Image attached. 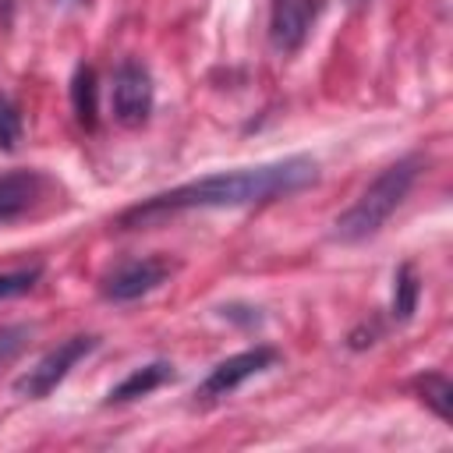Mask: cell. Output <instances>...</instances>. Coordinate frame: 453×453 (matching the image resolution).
Listing matches in <instances>:
<instances>
[{"mask_svg": "<svg viewBox=\"0 0 453 453\" xmlns=\"http://www.w3.org/2000/svg\"><path fill=\"white\" fill-rule=\"evenodd\" d=\"M319 166L308 156H290L262 166H244V170H223L209 173L202 180L180 184L173 191H163L120 216V226H145L152 219H163L180 209H223V205H251V202H269L280 195H294L308 184H315Z\"/></svg>", "mask_w": 453, "mask_h": 453, "instance_id": "obj_1", "label": "cell"}, {"mask_svg": "<svg viewBox=\"0 0 453 453\" xmlns=\"http://www.w3.org/2000/svg\"><path fill=\"white\" fill-rule=\"evenodd\" d=\"M418 170H421V159L418 156H407V159H396L393 166H386L361 191V198L336 219V237L347 241V244H357V241L379 234L382 223L403 205L411 184L418 180Z\"/></svg>", "mask_w": 453, "mask_h": 453, "instance_id": "obj_2", "label": "cell"}, {"mask_svg": "<svg viewBox=\"0 0 453 453\" xmlns=\"http://www.w3.org/2000/svg\"><path fill=\"white\" fill-rule=\"evenodd\" d=\"M92 347H96V336H71V340H64V343L53 347L35 368H28V372L14 382V389H18L21 396H28V400H39V396L53 393V389L67 379V372H71Z\"/></svg>", "mask_w": 453, "mask_h": 453, "instance_id": "obj_3", "label": "cell"}, {"mask_svg": "<svg viewBox=\"0 0 453 453\" xmlns=\"http://www.w3.org/2000/svg\"><path fill=\"white\" fill-rule=\"evenodd\" d=\"M152 113V74L138 60H124L113 71V117L124 127H142Z\"/></svg>", "mask_w": 453, "mask_h": 453, "instance_id": "obj_4", "label": "cell"}, {"mask_svg": "<svg viewBox=\"0 0 453 453\" xmlns=\"http://www.w3.org/2000/svg\"><path fill=\"white\" fill-rule=\"evenodd\" d=\"M319 11H322V0H276L273 4V18H269L273 46L280 53H294L308 39Z\"/></svg>", "mask_w": 453, "mask_h": 453, "instance_id": "obj_5", "label": "cell"}, {"mask_svg": "<svg viewBox=\"0 0 453 453\" xmlns=\"http://www.w3.org/2000/svg\"><path fill=\"white\" fill-rule=\"evenodd\" d=\"M166 276H170V262H163V258L127 262V265H117L103 280V297H110V301H134V297L156 290Z\"/></svg>", "mask_w": 453, "mask_h": 453, "instance_id": "obj_6", "label": "cell"}, {"mask_svg": "<svg viewBox=\"0 0 453 453\" xmlns=\"http://www.w3.org/2000/svg\"><path fill=\"white\" fill-rule=\"evenodd\" d=\"M276 361V350L273 347H255V350H244V354H234V357H226V361H219L212 372H209V379L202 382V396H226L230 389H237L244 379H251V375H258V372H265L269 365Z\"/></svg>", "mask_w": 453, "mask_h": 453, "instance_id": "obj_7", "label": "cell"}, {"mask_svg": "<svg viewBox=\"0 0 453 453\" xmlns=\"http://www.w3.org/2000/svg\"><path fill=\"white\" fill-rule=\"evenodd\" d=\"M42 195V177L32 170H14L0 173V223H11L25 216Z\"/></svg>", "mask_w": 453, "mask_h": 453, "instance_id": "obj_8", "label": "cell"}, {"mask_svg": "<svg viewBox=\"0 0 453 453\" xmlns=\"http://www.w3.org/2000/svg\"><path fill=\"white\" fill-rule=\"evenodd\" d=\"M166 379H173V365L152 361V365H145V368H134L120 386H113L106 400H110V403H127V400H134V396H145V393L159 389Z\"/></svg>", "mask_w": 453, "mask_h": 453, "instance_id": "obj_9", "label": "cell"}, {"mask_svg": "<svg viewBox=\"0 0 453 453\" xmlns=\"http://www.w3.org/2000/svg\"><path fill=\"white\" fill-rule=\"evenodd\" d=\"M71 106H74V117L81 127H96V71L88 64H81L71 78Z\"/></svg>", "mask_w": 453, "mask_h": 453, "instance_id": "obj_10", "label": "cell"}, {"mask_svg": "<svg viewBox=\"0 0 453 453\" xmlns=\"http://www.w3.org/2000/svg\"><path fill=\"white\" fill-rule=\"evenodd\" d=\"M418 294H421V280H418L414 265L403 262V265L396 269V276H393V319H396V322H407V319L414 315Z\"/></svg>", "mask_w": 453, "mask_h": 453, "instance_id": "obj_11", "label": "cell"}, {"mask_svg": "<svg viewBox=\"0 0 453 453\" xmlns=\"http://www.w3.org/2000/svg\"><path fill=\"white\" fill-rule=\"evenodd\" d=\"M418 393H421V400H425L442 421L453 418V382H449L446 375L428 372L425 379H418Z\"/></svg>", "mask_w": 453, "mask_h": 453, "instance_id": "obj_12", "label": "cell"}, {"mask_svg": "<svg viewBox=\"0 0 453 453\" xmlns=\"http://www.w3.org/2000/svg\"><path fill=\"white\" fill-rule=\"evenodd\" d=\"M18 142H21V113L11 99L0 96V149L11 152Z\"/></svg>", "mask_w": 453, "mask_h": 453, "instance_id": "obj_13", "label": "cell"}, {"mask_svg": "<svg viewBox=\"0 0 453 453\" xmlns=\"http://www.w3.org/2000/svg\"><path fill=\"white\" fill-rule=\"evenodd\" d=\"M35 280H39V265H32V269H18V273H0V301L32 290Z\"/></svg>", "mask_w": 453, "mask_h": 453, "instance_id": "obj_14", "label": "cell"}, {"mask_svg": "<svg viewBox=\"0 0 453 453\" xmlns=\"http://www.w3.org/2000/svg\"><path fill=\"white\" fill-rule=\"evenodd\" d=\"M28 343V329L25 326H0V368L11 365Z\"/></svg>", "mask_w": 453, "mask_h": 453, "instance_id": "obj_15", "label": "cell"}, {"mask_svg": "<svg viewBox=\"0 0 453 453\" xmlns=\"http://www.w3.org/2000/svg\"><path fill=\"white\" fill-rule=\"evenodd\" d=\"M14 21V0H0V28H11Z\"/></svg>", "mask_w": 453, "mask_h": 453, "instance_id": "obj_16", "label": "cell"}, {"mask_svg": "<svg viewBox=\"0 0 453 453\" xmlns=\"http://www.w3.org/2000/svg\"><path fill=\"white\" fill-rule=\"evenodd\" d=\"M347 4H354V7H357V4H365V0H347Z\"/></svg>", "mask_w": 453, "mask_h": 453, "instance_id": "obj_17", "label": "cell"}, {"mask_svg": "<svg viewBox=\"0 0 453 453\" xmlns=\"http://www.w3.org/2000/svg\"><path fill=\"white\" fill-rule=\"evenodd\" d=\"M74 4H85V0H74Z\"/></svg>", "mask_w": 453, "mask_h": 453, "instance_id": "obj_18", "label": "cell"}]
</instances>
